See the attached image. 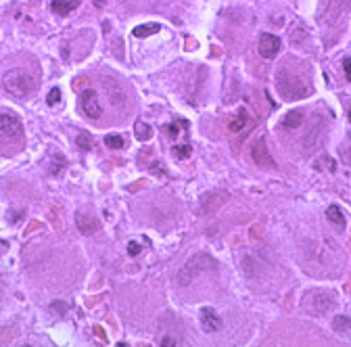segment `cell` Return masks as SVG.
<instances>
[{"mask_svg": "<svg viewBox=\"0 0 351 347\" xmlns=\"http://www.w3.org/2000/svg\"><path fill=\"white\" fill-rule=\"evenodd\" d=\"M159 32V23H144V26H138V28H134V36L136 38H146V36H150V34H157Z\"/></svg>", "mask_w": 351, "mask_h": 347, "instance_id": "ac0fdd59", "label": "cell"}, {"mask_svg": "<svg viewBox=\"0 0 351 347\" xmlns=\"http://www.w3.org/2000/svg\"><path fill=\"white\" fill-rule=\"evenodd\" d=\"M161 345H166V347H174V345H176V341H172V339H163V341H161Z\"/></svg>", "mask_w": 351, "mask_h": 347, "instance_id": "f546056e", "label": "cell"}, {"mask_svg": "<svg viewBox=\"0 0 351 347\" xmlns=\"http://www.w3.org/2000/svg\"><path fill=\"white\" fill-rule=\"evenodd\" d=\"M336 302H334V295L328 293V291H322V288H312L303 295V302H301V308L308 312L312 316H326L330 314L334 310Z\"/></svg>", "mask_w": 351, "mask_h": 347, "instance_id": "3957f363", "label": "cell"}, {"mask_svg": "<svg viewBox=\"0 0 351 347\" xmlns=\"http://www.w3.org/2000/svg\"><path fill=\"white\" fill-rule=\"evenodd\" d=\"M58 100H61V90H58V88H52V90L48 92V96H46V102H48V105H56Z\"/></svg>", "mask_w": 351, "mask_h": 347, "instance_id": "cb8c5ba5", "label": "cell"}, {"mask_svg": "<svg viewBox=\"0 0 351 347\" xmlns=\"http://www.w3.org/2000/svg\"><path fill=\"white\" fill-rule=\"evenodd\" d=\"M76 228L80 230V234L90 236V234L98 232L100 222H98V218H96L94 214H92V212H88V210H80V212L76 214Z\"/></svg>", "mask_w": 351, "mask_h": 347, "instance_id": "8992f818", "label": "cell"}, {"mask_svg": "<svg viewBox=\"0 0 351 347\" xmlns=\"http://www.w3.org/2000/svg\"><path fill=\"white\" fill-rule=\"evenodd\" d=\"M104 144H107L109 148H115V151H117V148H124L126 140H124L122 136H117V134H109L107 138H104Z\"/></svg>", "mask_w": 351, "mask_h": 347, "instance_id": "7402d4cb", "label": "cell"}, {"mask_svg": "<svg viewBox=\"0 0 351 347\" xmlns=\"http://www.w3.org/2000/svg\"><path fill=\"white\" fill-rule=\"evenodd\" d=\"M166 132H170V136H178L180 134V128L176 124H168L166 126Z\"/></svg>", "mask_w": 351, "mask_h": 347, "instance_id": "4316f807", "label": "cell"}, {"mask_svg": "<svg viewBox=\"0 0 351 347\" xmlns=\"http://www.w3.org/2000/svg\"><path fill=\"white\" fill-rule=\"evenodd\" d=\"M172 153H174L176 159H188L192 155V146L190 144H176L172 148Z\"/></svg>", "mask_w": 351, "mask_h": 347, "instance_id": "44dd1931", "label": "cell"}, {"mask_svg": "<svg viewBox=\"0 0 351 347\" xmlns=\"http://www.w3.org/2000/svg\"><path fill=\"white\" fill-rule=\"evenodd\" d=\"M63 166H65V159H61L58 164H56V161H52V164H50V174H52V176L61 174V172H63Z\"/></svg>", "mask_w": 351, "mask_h": 347, "instance_id": "d4e9b609", "label": "cell"}, {"mask_svg": "<svg viewBox=\"0 0 351 347\" xmlns=\"http://www.w3.org/2000/svg\"><path fill=\"white\" fill-rule=\"evenodd\" d=\"M80 105H82V111H84L90 120H98L100 115H102V107H100V102H98V96H96V92L92 90V88L82 92Z\"/></svg>", "mask_w": 351, "mask_h": 347, "instance_id": "52a82bcc", "label": "cell"}, {"mask_svg": "<svg viewBox=\"0 0 351 347\" xmlns=\"http://www.w3.org/2000/svg\"><path fill=\"white\" fill-rule=\"evenodd\" d=\"M280 46H282V42H280L278 36H274V34H262L260 42H257V50H260L264 59H274L280 52Z\"/></svg>", "mask_w": 351, "mask_h": 347, "instance_id": "9c48e42d", "label": "cell"}, {"mask_svg": "<svg viewBox=\"0 0 351 347\" xmlns=\"http://www.w3.org/2000/svg\"><path fill=\"white\" fill-rule=\"evenodd\" d=\"M0 134L6 138H21L23 134V126L19 122V118H15L13 113H2L0 111Z\"/></svg>", "mask_w": 351, "mask_h": 347, "instance_id": "ba28073f", "label": "cell"}, {"mask_svg": "<svg viewBox=\"0 0 351 347\" xmlns=\"http://www.w3.org/2000/svg\"><path fill=\"white\" fill-rule=\"evenodd\" d=\"M80 2H82V0H52L50 8H52V13L63 17V15H69L72 10H76L80 6Z\"/></svg>", "mask_w": 351, "mask_h": 347, "instance_id": "5bb4252c", "label": "cell"}, {"mask_svg": "<svg viewBox=\"0 0 351 347\" xmlns=\"http://www.w3.org/2000/svg\"><path fill=\"white\" fill-rule=\"evenodd\" d=\"M326 220H328L330 224L334 226H345V216L341 212V207L338 205H330L328 210H326Z\"/></svg>", "mask_w": 351, "mask_h": 347, "instance_id": "e0dca14e", "label": "cell"}, {"mask_svg": "<svg viewBox=\"0 0 351 347\" xmlns=\"http://www.w3.org/2000/svg\"><path fill=\"white\" fill-rule=\"evenodd\" d=\"M134 134H136L138 140L146 142V140H150V138H153V128H150L148 124H144V122L138 120V122L134 124Z\"/></svg>", "mask_w": 351, "mask_h": 347, "instance_id": "2e32d148", "label": "cell"}, {"mask_svg": "<svg viewBox=\"0 0 351 347\" xmlns=\"http://www.w3.org/2000/svg\"><path fill=\"white\" fill-rule=\"evenodd\" d=\"M303 124V111H290L284 115V120H282V128L284 130H297L299 126Z\"/></svg>", "mask_w": 351, "mask_h": 347, "instance_id": "9a60e30c", "label": "cell"}, {"mask_svg": "<svg viewBox=\"0 0 351 347\" xmlns=\"http://www.w3.org/2000/svg\"><path fill=\"white\" fill-rule=\"evenodd\" d=\"M201 326L205 332H218L222 328V318L218 316L216 310H212V308L201 310Z\"/></svg>", "mask_w": 351, "mask_h": 347, "instance_id": "7c38bea8", "label": "cell"}, {"mask_svg": "<svg viewBox=\"0 0 351 347\" xmlns=\"http://www.w3.org/2000/svg\"><path fill=\"white\" fill-rule=\"evenodd\" d=\"M209 268H216V260L209 256V253H194V256L186 262L180 272H178V282L180 284H190L198 274H203L207 272Z\"/></svg>", "mask_w": 351, "mask_h": 347, "instance_id": "277c9868", "label": "cell"}, {"mask_svg": "<svg viewBox=\"0 0 351 347\" xmlns=\"http://www.w3.org/2000/svg\"><path fill=\"white\" fill-rule=\"evenodd\" d=\"M322 166H328V172H334V170H336L334 159H330L328 155H322L318 161H316V168H318V170H322Z\"/></svg>", "mask_w": 351, "mask_h": 347, "instance_id": "603a6c76", "label": "cell"}, {"mask_svg": "<svg viewBox=\"0 0 351 347\" xmlns=\"http://www.w3.org/2000/svg\"><path fill=\"white\" fill-rule=\"evenodd\" d=\"M76 144L82 148V151H92V146H94L90 134H86V132H80V134L76 136Z\"/></svg>", "mask_w": 351, "mask_h": 347, "instance_id": "ffe728a7", "label": "cell"}, {"mask_svg": "<svg viewBox=\"0 0 351 347\" xmlns=\"http://www.w3.org/2000/svg\"><path fill=\"white\" fill-rule=\"evenodd\" d=\"M332 328H334L336 332L351 330V318H347V316H334V318H332Z\"/></svg>", "mask_w": 351, "mask_h": 347, "instance_id": "d6986e66", "label": "cell"}, {"mask_svg": "<svg viewBox=\"0 0 351 347\" xmlns=\"http://www.w3.org/2000/svg\"><path fill=\"white\" fill-rule=\"evenodd\" d=\"M2 86L10 96L26 98L34 92V88H36V80H34V76L28 72V69L15 67V69H8V72L2 76Z\"/></svg>", "mask_w": 351, "mask_h": 347, "instance_id": "7a4b0ae2", "label": "cell"}, {"mask_svg": "<svg viewBox=\"0 0 351 347\" xmlns=\"http://www.w3.org/2000/svg\"><path fill=\"white\" fill-rule=\"evenodd\" d=\"M251 157H253V161L260 168H268V170H274L276 168V161H274V157H272V153L268 151V146H266V140L264 138H260L255 144H253V148H251Z\"/></svg>", "mask_w": 351, "mask_h": 347, "instance_id": "8fae6325", "label": "cell"}, {"mask_svg": "<svg viewBox=\"0 0 351 347\" xmlns=\"http://www.w3.org/2000/svg\"><path fill=\"white\" fill-rule=\"evenodd\" d=\"M347 10H349V0H328V2H326V10H324L322 23L334 28V26H338V23L345 19Z\"/></svg>", "mask_w": 351, "mask_h": 347, "instance_id": "5b68a950", "label": "cell"}, {"mask_svg": "<svg viewBox=\"0 0 351 347\" xmlns=\"http://www.w3.org/2000/svg\"><path fill=\"white\" fill-rule=\"evenodd\" d=\"M349 122H351V105H349Z\"/></svg>", "mask_w": 351, "mask_h": 347, "instance_id": "1f68e13d", "label": "cell"}, {"mask_svg": "<svg viewBox=\"0 0 351 347\" xmlns=\"http://www.w3.org/2000/svg\"><path fill=\"white\" fill-rule=\"evenodd\" d=\"M343 72H345L347 80L351 82V59H345V61H343Z\"/></svg>", "mask_w": 351, "mask_h": 347, "instance_id": "83f0119b", "label": "cell"}, {"mask_svg": "<svg viewBox=\"0 0 351 347\" xmlns=\"http://www.w3.org/2000/svg\"><path fill=\"white\" fill-rule=\"evenodd\" d=\"M249 124H251V115H249V111H247V109H240V111H238V113L228 122V130H230V132H242Z\"/></svg>", "mask_w": 351, "mask_h": 347, "instance_id": "4fadbf2b", "label": "cell"}, {"mask_svg": "<svg viewBox=\"0 0 351 347\" xmlns=\"http://www.w3.org/2000/svg\"><path fill=\"white\" fill-rule=\"evenodd\" d=\"M228 192H224V190H212L209 194H203L201 196V214H216L222 205H224L226 201H228Z\"/></svg>", "mask_w": 351, "mask_h": 347, "instance_id": "30bf717a", "label": "cell"}, {"mask_svg": "<svg viewBox=\"0 0 351 347\" xmlns=\"http://www.w3.org/2000/svg\"><path fill=\"white\" fill-rule=\"evenodd\" d=\"M140 251H142V247H140L136 240H130V242H128V253H130V256H138Z\"/></svg>", "mask_w": 351, "mask_h": 347, "instance_id": "484cf974", "label": "cell"}, {"mask_svg": "<svg viewBox=\"0 0 351 347\" xmlns=\"http://www.w3.org/2000/svg\"><path fill=\"white\" fill-rule=\"evenodd\" d=\"M94 330H96V334H98V337H100V339H102V341H107V334H104V330H102V328H100V326H96V328H94Z\"/></svg>", "mask_w": 351, "mask_h": 347, "instance_id": "f1b7e54d", "label": "cell"}, {"mask_svg": "<svg viewBox=\"0 0 351 347\" xmlns=\"http://www.w3.org/2000/svg\"><path fill=\"white\" fill-rule=\"evenodd\" d=\"M276 86L284 98H303L312 92L310 80L297 72H290L288 65H282V69L276 74Z\"/></svg>", "mask_w": 351, "mask_h": 347, "instance_id": "6da1fadb", "label": "cell"}, {"mask_svg": "<svg viewBox=\"0 0 351 347\" xmlns=\"http://www.w3.org/2000/svg\"><path fill=\"white\" fill-rule=\"evenodd\" d=\"M104 2H107V0H94V4H96L98 8H102V6H104Z\"/></svg>", "mask_w": 351, "mask_h": 347, "instance_id": "4dcf8cb0", "label": "cell"}]
</instances>
